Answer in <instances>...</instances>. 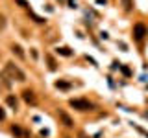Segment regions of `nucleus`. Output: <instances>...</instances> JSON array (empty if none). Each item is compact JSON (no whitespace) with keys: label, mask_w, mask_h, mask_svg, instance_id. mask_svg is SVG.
I'll return each instance as SVG.
<instances>
[{"label":"nucleus","mask_w":148,"mask_h":138,"mask_svg":"<svg viewBox=\"0 0 148 138\" xmlns=\"http://www.w3.org/2000/svg\"><path fill=\"white\" fill-rule=\"evenodd\" d=\"M6 74H8L9 77H11V79H17V81H21V83H22V81H26V74L22 72L15 63H11V61L6 63Z\"/></svg>","instance_id":"nucleus-1"},{"label":"nucleus","mask_w":148,"mask_h":138,"mask_svg":"<svg viewBox=\"0 0 148 138\" xmlns=\"http://www.w3.org/2000/svg\"><path fill=\"white\" fill-rule=\"evenodd\" d=\"M133 35H135V41H139V43H141V41L148 35L146 26H145V24H135V26H133Z\"/></svg>","instance_id":"nucleus-2"},{"label":"nucleus","mask_w":148,"mask_h":138,"mask_svg":"<svg viewBox=\"0 0 148 138\" xmlns=\"http://www.w3.org/2000/svg\"><path fill=\"white\" fill-rule=\"evenodd\" d=\"M71 107L78 109V110H91L92 105L87 99H71Z\"/></svg>","instance_id":"nucleus-3"},{"label":"nucleus","mask_w":148,"mask_h":138,"mask_svg":"<svg viewBox=\"0 0 148 138\" xmlns=\"http://www.w3.org/2000/svg\"><path fill=\"white\" fill-rule=\"evenodd\" d=\"M58 116H59V120H61V122H63V123H65V125H67V127H72V125H74L72 118L69 116V114L65 112V110H58Z\"/></svg>","instance_id":"nucleus-4"},{"label":"nucleus","mask_w":148,"mask_h":138,"mask_svg":"<svg viewBox=\"0 0 148 138\" xmlns=\"http://www.w3.org/2000/svg\"><path fill=\"white\" fill-rule=\"evenodd\" d=\"M22 98H24L26 103H30V105H35L37 103V99H35V96H34V92L32 90H24L22 92Z\"/></svg>","instance_id":"nucleus-5"},{"label":"nucleus","mask_w":148,"mask_h":138,"mask_svg":"<svg viewBox=\"0 0 148 138\" xmlns=\"http://www.w3.org/2000/svg\"><path fill=\"white\" fill-rule=\"evenodd\" d=\"M120 4H122V9L126 13H130L133 9V0H120Z\"/></svg>","instance_id":"nucleus-6"},{"label":"nucleus","mask_w":148,"mask_h":138,"mask_svg":"<svg viewBox=\"0 0 148 138\" xmlns=\"http://www.w3.org/2000/svg\"><path fill=\"white\" fill-rule=\"evenodd\" d=\"M11 52L15 53L18 59H24V52H22V48H21L18 44H13V46H11Z\"/></svg>","instance_id":"nucleus-7"},{"label":"nucleus","mask_w":148,"mask_h":138,"mask_svg":"<svg viewBox=\"0 0 148 138\" xmlns=\"http://www.w3.org/2000/svg\"><path fill=\"white\" fill-rule=\"evenodd\" d=\"M11 133H13V135H17V136H21V138H26V133L22 131L21 127H17V125H13V127H11Z\"/></svg>","instance_id":"nucleus-8"},{"label":"nucleus","mask_w":148,"mask_h":138,"mask_svg":"<svg viewBox=\"0 0 148 138\" xmlns=\"http://www.w3.org/2000/svg\"><path fill=\"white\" fill-rule=\"evenodd\" d=\"M6 103L9 105V107L17 109V98H15V96H8V98H6Z\"/></svg>","instance_id":"nucleus-9"},{"label":"nucleus","mask_w":148,"mask_h":138,"mask_svg":"<svg viewBox=\"0 0 148 138\" xmlns=\"http://www.w3.org/2000/svg\"><path fill=\"white\" fill-rule=\"evenodd\" d=\"M56 87H58V89H69L71 85H69V83H65V81H58V83H56Z\"/></svg>","instance_id":"nucleus-10"},{"label":"nucleus","mask_w":148,"mask_h":138,"mask_svg":"<svg viewBox=\"0 0 148 138\" xmlns=\"http://www.w3.org/2000/svg\"><path fill=\"white\" fill-rule=\"evenodd\" d=\"M58 52L61 53V55H71V53H72V52H71L69 48H58Z\"/></svg>","instance_id":"nucleus-11"},{"label":"nucleus","mask_w":148,"mask_h":138,"mask_svg":"<svg viewBox=\"0 0 148 138\" xmlns=\"http://www.w3.org/2000/svg\"><path fill=\"white\" fill-rule=\"evenodd\" d=\"M4 28H6V17L0 15V30H4Z\"/></svg>","instance_id":"nucleus-12"},{"label":"nucleus","mask_w":148,"mask_h":138,"mask_svg":"<svg viewBox=\"0 0 148 138\" xmlns=\"http://www.w3.org/2000/svg\"><path fill=\"white\" fill-rule=\"evenodd\" d=\"M48 63H50V70H56V63H54L52 57H48Z\"/></svg>","instance_id":"nucleus-13"},{"label":"nucleus","mask_w":148,"mask_h":138,"mask_svg":"<svg viewBox=\"0 0 148 138\" xmlns=\"http://www.w3.org/2000/svg\"><path fill=\"white\" fill-rule=\"evenodd\" d=\"M15 2H18L22 7H28V2H26V0H15Z\"/></svg>","instance_id":"nucleus-14"},{"label":"nucleus","mask_w":148,"mask_h":138,"mask_svg":"<svg viewBox=\"0 0 148 138\" xmlns=\"http://www.w3.org/2000/svg\"><path fill=\"white\" fill-rule=\"evenodd\" d=\"M4 118H6V112H4V109L0 107V120H4Z\"/></svg>","instance_id":"nucleus-15"},{"label":"nucleus","mask_w":148,"mask_h":138,"mask_svg":"<svg viewBox=\"0 0 148 138\" xmlns=\"http://www.w3.org/2000/svg\"><path fill=\"white\" fill-rule=\"evenodd\" d=\"M146 116H148V112H146Z\"/></svg>","instance_id":"nucleus-16"}]
</instances>
